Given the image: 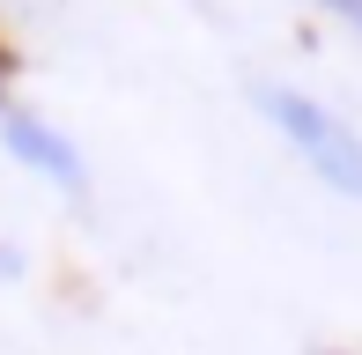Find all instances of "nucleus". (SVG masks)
Masks as SVG:
<instances>
[{
    "mask_svg": "<svg viewBox=\"0 0 362 355\" xmlns=\"http://www.w3.org/2000/svg\"><path fill=\"white\" fill-rule=\"evenodd\" d=\"M259 111H267V126L340 192V200H362V134L340 119V111H325L318 96H303L296 82H259Z\"/></svg>",
    "mask_w": 362,
    "mask_h": 355,
    "instance_id": "f257e3e1",
    "label": "nucleus"
},
{
    "mask_svg": "<svg viewBox=\"0 0 362 355\" xmlns=\"http://www.w3.org/2000/svg\"><path fill=\"white\" fill-rule=\"evenodd\" d=\"M0 141H8V156H15V163H30V170L45 178V185L74 192V200L89 192V163H81V149H74L67 134H59V126H45L37 111L8 104V111H0Z\"/></svg>",
    "mask_w": 362,
    "mask_h": 355,
    "instance_id": "f03ea898",
    "label": "nucleus"
},
{
    "mask_svg": "<svg viewBox=\"0 0 362 355\" xmlns=\"http://www.w3.org/2000/svg\"><path fill=\"white\" fill-rule=\"evenodd\" d=\"M318 8H333L340 23H348V30H362V0H318Z\"/></svg>",
    "mask_w": 362,
    "mask_h": 355,
    "instance_id": "7ed1b4c3",
    "label": "nucleus"
},
{
    "mask_svg": "<svg viewBox=\"0 0 362 355\" xmlns=\"http://www.w3.org/2000/svg\"><path fill=\"white\" fill-rule=\"evenodd\" d=\"M8 74H15V59H8V45H0V111H8Z\"/></svg>",
    "mask_w": 362,
    "mask_h": 355,
    "instance_id": "20e7f679",
    "label": "nucleus"
}]
</instances>
